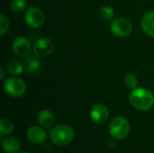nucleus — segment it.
I'll return each mask as SVG.
<instances>
[{
	"mask_svg": "<svg viewBox=\"0 0 154 153\" xmlns=\"http://www.w3.org/2000/svg\"><path fill=\"white\" fill-rule=\"evenodd\" d=\"M6 69H7V71L11 75H14V76H18V75L22 74V72L24 70L23 64L16 60H11L7 63Z\"/></svg>",
	"mask_w": 154,
	"mask_h": 153,
	"instance_id": "nucleus-15",
	"label": "nucleus"
},
{
	"mask_svg": "<svg viewBox=\"0 0 154 153\" xmlns=\"http://www.w3.org/2000/svg\"><path fill=\"white\" fill-rule=\"evenodd\" d=\"M20 153H28V152H25V151H23V152H20Z\"/></svg>",
	"mask_w": 154,
	"mask_h": 153,
	"instance_id": "nucleus-22",
	"label": "nucleus"
},
{
	"mask_svg": "<svg viewBox=\"0 0 154 153\" xmlns=\"http://www.w3.org/2000/svg\"><path fill=\"white\" fill-rule=\"evenodd\" d=\"M32 50V44L30 41L23 36L16 37L13 41L14 53L21 58H25L30 55Z\"/></svg>",
	"mask_w": 154,
	"mask_h": 153,
	"instance_id": "nucleus-8",
	"label": "nucleus"
},
{
	"mask_svg": "<svg viewBox=\"0 0 154 153\" xmlns=\"http://www.w3.org/2000/svg\"><path fill=\"white\" fill-rule=\"evenodd\" d=\"M130 123L124 116H116L110 123L109 133L111 136L117 141L125 139L130 133Z\"/></svg>",
	"mask_w": 154,
	"mask_h": 153,
	"instance_id": "nucleus-3",
	"label": "nucleus"
},
{
	"mask_svg": "<svg viewBox=\"0 0 154 153\" xmlns=\"http://www.w3.org/2000/svg\"><path fill=\"white\" fill-rule=\"evenodd\" d=\"M54 121H55V118H54L52 112H51L48 109L42 110L38 115V122L42 127L50 128L53 125Z\"/></svg>",
	"mask_w": 154,
	"mask_h": 153,
	"instance_id": "nucleus-13",
	"label": "nucleus"
},
{
	"mask_svg": "<svg viewBox=\"0 0 154 153\" xmlns=\"http://www.w3.org/2000/svg\"><path fill=\"white\" fill-rule=\"evenodd\" d=\"M90 117L96 124H104L109 117L108 108L103 104H97L90 110Z\"/></svg>",
	"mask_w": 154,
	"mask_h": 153,
	"instance_id": "nucleus-9",
	"label": "nucleus"
},
{
	"mask_svg": "<svg viewBox=\"0 0 154 153\" xmlns=\"http://www.w3.org/2000/svg\"><path fill=\"white\" fill-rule=\"evenodd\" d=\"M27 139L34 144H41L46 142L47 133L45 130L39 126H32L27 131Z\"/></svg>",
	"mask_w": 154,
	"mask_h": 153,
	"instance_id": "nucleus-10",
	"label": "nucleus"
},
{
	"mask_svg": "<svg viewBox=\"0 0 154 153\" xmlns=\"http://www.w3.org/2000/svg\"><path fill=\"white\" fill-rule=\"evenodd\" d=\"M38 58L39 57H37L36 55H29L24 58L23 66V69L25 72L33 73V72H36L40 69L41 62L38 60Z\"/></svg>",
	"mask_w": 154,
	"mask_h": 153,
	"instance_id": "nucleus-12",
	"label": "nucleus"
},
{
	"mask_svg": "<svg viewBox=\"0 0 154 153\" xmlns=\"http://www.w3.org/2000/svg\"><path fill=\"white\" fill-rule=\"evenodd\" d=\"M100 15L103 19L106 20V21H109L111 19L114 18V15H115V11L114 9L109 6V5H104L100 8Z\"/></svg>",
	"mask_w": 154,
	"mask_h": 153,
	"instance_id": "nucleus-17",
	"label": "nucleus"
},
{
	"mask_svg": "<svg viewBox=\"0 0 154 153\" xmlns=\"http://www.w3.org/2000/svg\"><path fill=\"white\" fill-rule=\"evenodd\" d=\"M4 90L8 96L12 97H19L24 94L26 90V85L23 79L12 77L5 80Z\"/></svg>",
	"mask_w": 154,
	"mask_h": 153,
	"instance_id": "nucleus-4",
	"label": "nucleus"
},
{
	"mask_svg": "<svg viewBox=\"0 0 154 153\" xmlns=\"http://www.w3.org/2000/svg\"><path fill=\"white\" fill-rule=\"evenodd\" d=\"M125 83L129 88L134 89V88H136V87L138 85V79L134 74L128 73L125 78Z\"/></svg>",
	"mask_w": 154,
	"mask_h": 153,
	"instance_id": "nucleus-19",
	"label": "nucleus"
},
{
	"mask_svg": "<svg viewBox=\"0 0 154 153\" xmlns=\"http://www.w3.org/2000/svg\"><path fill=\"white\" fill-rule=\"evenodd\" d=\"M110 29L114 35L119 38H124L131 34L133 31V24L128 19L120 17L112 22Z\"/></svg>",
	"mask_w": 154,
	"mask_h": 153,
	"instance_id": "nucleus-6",
	"label": "nucleus"
},
{
	"mask_svg": "<svg viewBox=\"0 0 154 153\" xmlns=\"http://www.w3.org/2000/svg\"><path fill=\"white\" fill-rule=\"evenodd\" d=\"M5 78V69L3 67L0 68V79L1 80H4Z\"/></svg>",
	"mask_w": 154,
	"mask_h": 153,
	"instance_id": "nucleus-21",
	"label": "nucleus"
},
{
	"mask_svg": "<svg viewBox=\"0 0 154 153\" xmlns=\"http://www.w3.org/2000/svg\"><path fill=\"white\" fill-rule=\"evenodd\" d=\"M14 131V124L13 123L5 118H2L0 121V133L3 135H9Z\"/></svg>",
	"mask_w": 154,
	"mask_h": 153,
	"instance_id": "nucleus-16",
	"label": "nucleus"
},
{
	"mask_svg": "<svg viewBox=\"0 0 154 153\" xmlns=\"http://www.w3.org/2000/svg\"><path fill=\"white\" fill-rule=\"evenodd\" d=\"M129 101L135 109L147 111L154 106V95L146 88H134L129 95Z\"/></svg>",
	"mask_w": 154,
	"mask_h": 153,
	"instance_id": "nucleus-1",
	"label": "nucleus"
},
{
	"mask_svg": "<svg viewBox=\"0 0 154 153\" xmlns=\"http://www.w3.org/2000/svg\"><path fill=\"white\" fill-rule=\"evenodd\" d=\"M141 26L145 34L154 37V11L146 13L141 21Z\"/></svg>",
	"mask_w": 154,
	"mask_h": 153,
	"instance_id": "nucleus-11",
	"label": "nucleus"
},
{
	"mask_svg": "<svg viewBox=\"0 0 154 153\" xmlns=\"http://www.w3.org/2000/svg\"><path fill=\"white\" fill-rule=\"evenodd\" d=\"M2 146L5 152L16 153L21 148V142L18 139L14 137H9L4 140Z\"/></svg>",
	"mask_w": 154,
	"mask_h": 153,
	"instance_id": "nucleus-14",
	"label": "nucleus"
},
{
	"mask_svg": "<svg viewBox=\"0 0 154 153\" xmlns=\"http://www.w3.org/2000/svg\"><path fill=\"white\" fill-rule=\"evenodd\" d=\"M9 28V21L7 19V17L1 14H0V34L4 35L7 32Z\"/></svg>",
	"mask_w": 154,
	"mask_h": 153,
	"instance_id": "nucleus-20",
	"label": "nucleus"
},
{
	"mask_svg": "<svg viewBox=\"0 0 154 153\" xmlns=\"http://www.w3.org/2000/svg\"><path fill=\"white\" fill-rule=\"evenodd\" d=\"M27 3L25 0H13L11 2V10L16 13H21L25 10Z\"/></svg>",
	"mask_w": 154,
	"mask_h": 153,
	"instance_id": "nucleus-18",
	"label": "nucleus"
},
{
	"mask_svg": "<svg viewBox=\"0 0 154 153\" xmlns=\"http://www.w3.org/2000/svg\"><path fill=\"white\" fill-rule=\"evenodd\" d=\"M24 22L25 23L32 28L41 27L45 21V15L43 12L35 6L29 7L24 13Z\"/></svg>",
	"mask_w": 154,
	"mask_h": 153,
	"instance_id": "nucleus-5",
	"label": "nucleus"
},
{
	"mask_svg": "<svg viewBox=\"0 0 154 153\" xmlns=\"http://www.w3.org/2000/svg\"><path fill=\"white\" fill-rule=\"evenodd\" d=\"M50 138L53 144L59 147L66 146L73 141L74 131L69 125L60 124L51 130Z\"/></svg>",
	"mask_w": 154,
	"mask_h": 153,
	"instance_id": "nucleus-2",
	"label": "nucleus"
},
{
	"mask_svg": "<svg viewBox=\"0 0 154 153\" xmlns=\"http://www.w3.org/2000/svg\"><path fill=\"white\" fill-rule=\"evenodd\" d=\"M32 50L39 58L48 57L53 51V42L49 38H40L33 42Z\"/></svg>",
	"mask_w": 154,
	"mask_h": 153,
	"instance_id": "nucleus-7",
	"label": "nucleus"
}]
</instances>
